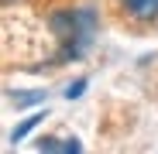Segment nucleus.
Segmentation results:
<instances>
[{"label": "nucleus", "instance_id": "obj_1", "mask_svg": "<svg viewBox=\"0 0 158 154\" xmlns=\"http://www.w3.org/2000/svg\"><path fill=\"white\" fill-rule=\"evenodd\" d=\"M52 31L62 41V51L55 55V62H72V58H83L86 45L93 41L96 17L89 10H62L52 17Z\"/></svg>", "mask_w": 158, "mask_h": 154}, {"label": "nucleus", "instance_id": "obj_2", "mask_svg": "<svg viewBox=\"0 0 158 154\" xmlns=\"http://www.w3.org/2000/svg\"><path fill=\"white\" fill-rule=\"evenodd\" d=\"M120 7L138 21H155L158 17V0H120Z\"/></svg>", "mask_w": 158, "mask_h": 154}, {"label": "nucleus", "instance_id": "obj_3", "mask_svg": "<svg viewBox=\"0 0 158 154\" xmlns=\"http://www.w3.org/2000/svg\"><path fill=\"white\" fill-rule=\"evenodd\" d=\"M41 116H45V113H31L28 120H21V123L14 127V134H10V140H14V144H17V140H24V137L31 134V127H38V120H41Z\"/></svg>", "mask_w": 158, "mask_h": 154}, {"label": "nucleus", "instance_id": "obj_4", "mask_svg": "<svg viewBox=\"0 0 158 154\" xmlns=\"http://www.w3.org/2000/svg\"><path fill=\"white\" fill-rule=\"evenodd\" d=\"M83 89H86V82L79 79V82H72V86L65 89V96H69V99H76V96H83Z\"/></svg>", "mask_w": 158, "mask_h": 154}]
</instances>
